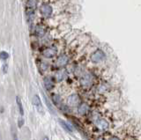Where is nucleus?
<instances>
[{"instance_id": "obj_13", "label": "nucleus", "mask_w": 141, "mask_h": 140, "mask_svg": "<svg viewBox=\"0 0 141 140\" xmlns=\"http://www.w3.org/2000/svg\"><path fill=\"white\" fill-rule=\"evenodd\" d=\"M51 99H52L53 103L56 105V106L60 107L63 105L62 104V99H61V97H60V95H58V94H53L52 95H51Z\"/></svg>"}, {"instance_id": "obj_23", "label": "nucleus", "mask_w": 141, "mask_h": 140, "mask_svg": "<svg viewBox=\"0 0 141 140\" xmlns=\"http://www.w3.org/2000/svg\"><path fill=\"white\" fill-rule=\"evenodd\" d=\"M0 140H1V136H0Z\"/></svg>"}, {"instance_id": "obj_22", "label": "nucleus", "mask_w": 141, "mask_h": 140, "mask_svg": "<svg viewBox=\"0 0 141 140\" xmlns=\"http://www.w3.org/2000/svg\"><path fill=\"white\" fill-rule=\"evenodd\" d=\"M43 140H48V137H45Z\"/></svg>"}, {"instance_id": "obj_5", "label": "nucleus", "mask_w": 141, "mask_h": 140, "mask_svg": "<svg viewBox=\"0 0 141 140\" xmlns=\"http://www.w3.org/2000/svg\"><path fill=\"white\" fill-rule=\"evenodd\" d=\"M80 104V97L78 94H72L68 97L67 99V106L68 107H79Z\"/></svg>"}, {"instance_id": "obj_20", "label": "nucleus", "mask_w": 141, "mask_h": 140, "mask_svg": "<svg viewBox=\"0 0 141 140\" xmlns=\"http://www.w3.org/2000/svg\"><path fill=\"white\" fill-rule=\"evenodd\" d=\"M7 70H8V64H4L3 65V71H4V73H6L7 72Z\"/></svg>"}, {"instance_id": "obj_21", "label": "nucleus", "mask_w": 141, "mask_h": 140, "mask_svg": "<svg viewBox=\"0 0 141 140\" xmlns=\"http://www.w3.org/2000/svg\"><path fill=\"white\" fill-rule=\"evenodd\" d=\"M110 140H120V138H118L117 137H112Z\"/></svg>"}, {"instance_id": "obj_9", "label": "nucleus", "mask_w": 141, "mask_h": 140, "mask_svg": "<svg viewBox=\"0 0 141 140\" xmlns=\"http://www.w3.org/2000/svg\"><path fill=\"white\" fill-rule=\"evenodd\" d=\"M89 110H90V107L88 106V104L85 103V102H82V103H80L79 105V107H78V112H79V114L81 115V116H85V115L88 114Z\"/></svg>"}, {"instance_id": "obj_12", "label": "nucleus", "mask_w": 141, "mask_h": 140, "mask_svg": "<svg viewBox=\"0 0 141 140\" xmlns=\"http://www.w3.org/2000/svg\"><path fill=\"white\" fill-rule=\"evenodd\" d=\"M34 33L38 37L44 36L45 33H46V27L43 25H37L34 28Z\"/></svg>"}, {"instance_id": "obj_18", "label": "nucleus", "mask_w": 141, "mask_h": 140, "mask_svg": "<svg viewBox=\"0 0 141 140\" xmlns=\"http://www.w3.org/2000/svg\"><path fill=\"white\" fill-rule=\"evenodd\" d=\"M12 140H18V135H17V132L15 131V129L13 127H12Z\"/></svg>"}, {"instance_id": "obj_2", "label": "nucleus", "mask_w": 141, "mask_h": 140, "mask_svg": "<svg viewBox=\"0 0 141 140\" xmlns=\"http://www.w3.org/2000/svg\"><path fill=\"white\" fill-rule=\"evenodd\" d=\"M94 75L93 73L89 71L84 72L81 76H80L79 79V85L80 86L83 87L85 89L90 88L93 85H94Z\"/></svg>"}, {"instance_id": "obj_11", "label": "nucleus", "mask_w": 141, "mask_h": 140, "mask_svg": "<svg viewBox=\"0 0 141 140\" xmlns=\"http://www.w3.org/2000/svg\"><path fill=\"white\" fill-rule=\"evenodd\" d=\"M43 83H44V86L48 91H51V90L54 88V86H55V83H54V80L51 77H44L43 79Z\"/></svg>"}, {"instance_id": "obj_8", "label": "nucleus", "mask_w": 141, "mask_h": 140, "mask_svg": "<svg viewBox=\"0 0 141 140\" xmlns=\"http://www.w3.org/2000/svg\"><path fill=\"white\" fill-rule=\"evenodd\" d=\"M33 103H34V107H36L37 111L39 112L40 114H43V107H42L41 99L38 95H34V99H33Z\"/></svg>"}, {"instance_id": "obj_14", "label": "nucleus", "mask_w": 141, "mask_h": 140, "mask_svg": "<svg viewBox=\"0 0 141 140\" xmlns=\"http://www.w3.org/2000/svg\"><path fill=\"white\" fill-rule=\"evenodd\" d=\"M37 6V0H28L27 1V8L31 11H34Z\"/></svg>"}, {"instance_id": "obj_3", "label": "nucleus", "mask_w": 141, "mask_h": 140, "mask_svg": "<svg viewBox=\"0 0 141 140\" xmlns=\"http://www.w3.org/2000/svg\"><path fill=\"white\" fill-rule=\"evenodd\" d=\"M70 64V56L66 53H62L57 56V58L55 62V65L57 68L63 69L66 67Z\"/></svg>"}, {"instance_id": "obj_6", "label": "nucleus", "mask_w": 141, "mask_h": 140, "mask_svg": "<svg viewBox=\"0 0 141 140\" xmlns=\"http://www.w3.org/2000/svg\"><path fill=\"white\" fill-rule=\"evenodd\" d=\"M42 56L46 58H53L57 56V49L56 47H47L45 48L42 52Z\"/></svg>"}, {"instance_id": "obj_10", "label": "nucleus", "mask_w": 141, "mask_h": 140, "mask_svg": "<svg viewBox=\"0 0 141 140\" xmlns=\"http://www.w3.org/2000/svg\"><path fill=\"white\" fill-rule=\"evenodd\" d=\"M95 125L98 129H102V131H104V129L109 128V122H108L107 120L103 119V118H99L95 122Z\"/></svg>"}, {"instance_id": "obj_16", "label": "nucleus", "mask_w": 141, "mask_h": 140, "mask_svg": "<svg viewBox=\"0 0 141 140\" xmlns=\"http://www.w3.org/2000/svg\"><path fill=\"white\" fill-rule=\"evenodd\" d=\"M59 123L61 124V126H62L64 129H66L67 131H69V132H72V127H70L68 123H66L65 122L62 121V120H60V121H59Z\"/></svg>"}, {"instance_id": "obj_7", "label": "nucleus", "mask_w": 141, "mask_h": 140, "mask_svg": "<svg viewBox=\"0 0 141 140\" xmlns=\"http://www.w3.org/2000/svg\"><path fill=\"white\" fill-rule=\"evenodd\" d=\"M67 77V71L64 68L59 69L58 71L56 72V75H55V79L57 82H62L63 80H64Z\"/></svg>"}, {"instance_id": "obj_19", "label": "nucleus", "mask_w": 141, "mask_h": 140, "mask_svg": "<svg viewBox=\"0 0 141 140\" xmlns=\"http://www.w3.org/2000/svg\"><path fill=\"white\" fill-rule=\"evenodd\" d=\"M24 122H25V121L23 118L19 119V121H18V126H19V128H21V127L24 125Z\"/></svg>"}, {"instance_id": "obj_15", "label": "nucleus", "mask_w": 141, "mask_h": 140, "mask_svg": "<svg viewBox=\"0 0 141 140\" xmlns=\"http://www.w3.org/2000/svg\"><path fill=\"white\" fill-rule=\"evenodd\" d=\"M16 103L18 105V107H19V114H21V116H23V115H24V109H23V106H22L21 101V99H19V96L16 97Z\"/></svg>"}, {"instance_id": "obj_1", "label": "nucleus", "mask_w": 141, "mask_h": 140, "mask_svg": "<svg viewBox=\"0 0 141 140\" xmlns=\"http://www.w3.org/2000/svg\"><path fill=\"white\" fill-rule=\"evenodd\" d=\"M107 59V54L102 49H96L94 51L92 52L90 56V63L94 64H102L106 61Z\"/></svg>"}, {"instance_id": "obj_17", "label": "nucleus", "mask_w": 141, "mask_h": 140, "mask_svg": "<svg viewBox=\"0 0 141 140\" xmlns=\"http://www.w3.org/2000/svg\"><path fill=\"white\" fill-rule=\"evenodd\" d=\"M9 57V54L7 53L6 51H2L1 53H0V59L2 60H6L7 58Z\"/></svg>"}, {"instance_id": "obj_4", "label": "nucleus", "mask_w": 141, "mask_h": 140, "mask_svg": "<svg viewBox=\"0 0 141 140\" xmlns=\"http://www.w3.org/2000/svg\"><path fill=\"white\" fill-rule=\"evenodd\" d=\"M40 12L44 19H49L53 13V8L49 4H43L40 7Z\"/></svg>"}]
</instances>
